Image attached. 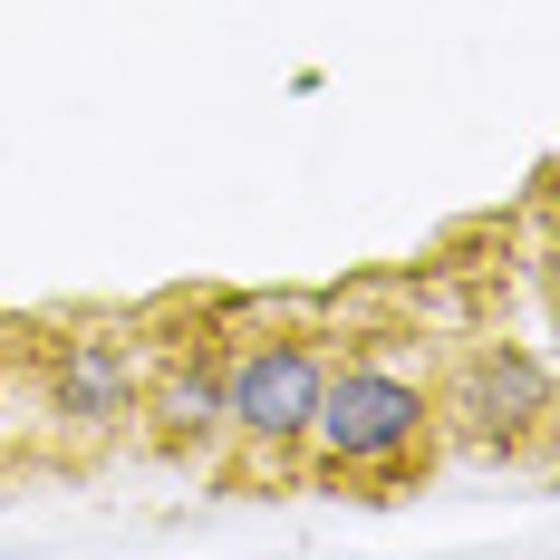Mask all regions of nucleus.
<instances>
[{
    "label": "nucleus",
    "mask_w": 560,
    "mask_h": 560,
    "mask_svg": "<svg viewBox=\"0 0 560 560\" xmlns=\"http://www.w3.org/2000/svg\"><path fill=\"white\" fill-rule=\"evenodd\" d=\"M425 445H435V387L387 368V358H348L319 387L300 464H319L329 483H396L425 464Z\"/></svg>",
    "instance_id": "f257e3e1"
},
{
    "label": "nucleus",
    "mask_w": 560,
    "mask_h": 560,
    "mask_svg": "<svg viewBox=\"0 0 560 560\" xmlns=\"http://www.w3.org/2000/svg\"><path fill=\"white\" fill-rule=\"evenodd\" d=\"M319 387H329V348H310V338H242V348H223V435L252 464L280 474L310 445Z\"/></svg>",
    "instance_id": "f03ea898"
},
{
    "label": "nucleus",
    "mask_w": 560,
    "mask_h": 560,
    "mask_svg": "<svg viewBox=\"0 0 560 560\" xmlns=\"http://www.w3.org/2000/svg\"><path fill=\"white\" fill-rule=\"evenodd\" d=\"M435 416H454V435L483 454H522L541 425H551V358L522 348V338H493L454 368V387Z\"/></svg>",
    "instance_id": "7ed1b4c3"
},
{
    "label": "nucleus",
    "mask_w": 560,
    "mask_h": 560,
    "mask_svg": "<svg viewBox=\"0 0 560 560\" xmlns=\"http://www.w3.org/2000/svg\"><path fill=\"white\" fill-rule=\"evenodd\" d=\"M136 396H145V348L126 329H68L49 348V416L58 425H78V435H116L126 416H136Z\"/></svg>",
    "instance_id": "20e7f679"
},
{
    "label": "nucleus",
    "mask_w": 560,
    "mask_h": 560,
    "mask_svg": "<svg viewBox=\"0 0 560 560\" xmlns=\"http://www.w3.org/2000/svg\"><path fill=\"white\" fill-rule=\"evenodd\" d=\"M136 416L155 425V445L203 454L213 435H223V348H194V358H165V368H145V396H136Z\"/></svg>",
    "instance_id": "39448f33"
},
{
    "label": "nucleus",
    "mask_w": 560,
    "mask_h": 560,
    "mask_svg": "<svg viewBox=\"0 0 560 560\" xmlns=\"http://www.w3.org/2000/svg\"><path fill=\"white\" fill-rule=\"evenodd\" d=\"M0 425H10V377H0Z\"/></svg>",
    "instance_id": "423d86ee"
}]
</instances>
